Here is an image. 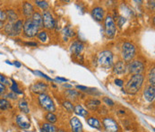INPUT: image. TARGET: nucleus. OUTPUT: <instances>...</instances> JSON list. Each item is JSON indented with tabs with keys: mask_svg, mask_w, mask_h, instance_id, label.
I'll use <instances>...</instances> for the list:
<instances>
[{
	"mask_svg": "<svg viewBox=\"0 0 155 132\" xmlns=\"http://www.w3.org/2000/svg\"><path fill=\"white\" fill-rule=\"evenodd\" d=\"M143 83V76L142 74L133 75L131 79L128 81V83L126 86V90L128 93L134 94L141 89Z\"/></svg>",
	"mask_w": 155,
	"mask_h": 132,
	"instance_id": "f257e3e1",
	"label": "nucleus"
},
{
	"mask_svg": "<svg viewBox=\"0 0 155 132\" xmlns=\"http://www.w3.org/2000/svg\"><path fill=\"white\" fill-rule=\"evenodd\" d=\"M98 63L101 67L110 68L113 65V54L110 50L102 51L99 54Z\"/></svg>",
	"mask_w": 155,
	"mask_h": 132,
	"instance_id": "f03ea898",
	"label": "nucleus"
},
{
	"mask_svg": "<svg viewBox=\"0 0 155 132\" xmlns=\"http://www.w3.org/2000/svg\"><path fill=\"white\" fill-rule=\"evenodd\" d=\"M39 32V27L38 25L33 22L32 19H27L24 24H23V32L24 34L29 37V38H31V37H34L37 35Z\"/></svg>",
	"mask_w": 155,
	"mask_h": 132,
	"instance_id": "7ed1b4c3",
	"label": "nucleus"
},
{
	"mask_svg": "<svg viewBox=\"0 0 155 132\" xmlns=\"http://www.w3.org/2000/svg\"><path fill=\"white\" fill-rule=\"evenodd\" d=\"M122 56L125 61L130 62L135 56V47L130 42H125L122 46Z\"/></svg>",
	"mask_w": 155,
	"mask_h": 132,
	"instance_id": "20e7f679",
	"label": "nucleus"
},
{
	"mask_svg": "<svg viewBox=\"0 0 155 132\" xmlns=\"http://www.w3.org/2000/svg\"><path fill=\"white\" fill-rule=\"evenodd\" d=\"M39 103L43 107L45 110H47L49 112H53L56 110V106L54 104L53 100L46 93H42L39 95Z\"/></svg>",
	"mask_w": 155,
	"mask_h": 132,
	"instance_id": "39448f33",
	"label": "nucleus"
},
{
	"mask_svg": "<svg viewBox=\"0 0 155 132\" xmlns=\"http://www.w3.org/2000/svg\"><path fill=\"white\" fill-rule=\"evenodd\" d=\"M117 32V28H116V23L114 22L113 18L108 15L105 19V33L108 38H114Z\"/></svg>",
	"mask_w": 155,
	"mask_h": 132,
	"instance_id": "423d86ee",
	"label": "nucleus"
},
{
	"mask_svg": "<svg viewBox=\"0 0 155 132\" xmlns=\"http://www.w3.org/2000/svg\"><path fill=\"white\" fill-rule=\"evenodd\" d=\"M127 70L129 73L133 75H138V74H141L144 70V65L141 61L134 60L127 66Z\"/></svg>",
	"mask_w": 155,
	"mask_h": 132,
	"instance_id": "0eeeda50",
	"label": "nucleus"
},
{
	"mask_svg": "<svg viewBox=\"0 0 155 132\" xmlns=\"http://www.w3.org/2000/svg\"><path fill=\"white\" fill-rule=\"evenodd\" d=\"M103 126L107 132H117L118 131V125L117 123L111 118L103 119Z\"/></svg>",
	"mask_w": 155,
	"mask_h": 132,
	"instance_id": "6e6552de",
	"label": "nucleus"
},
{
	"mask_svg": "<svg viewBox=\"0 0 155 132\" xmlns=\"http://www.w3.org/2000/svg\"><path fill=\"white\" fill-rule=\"evenodd\" d=\"M42 19H43V26L45 28L51 30L55 27V25H56L55 19L53 18V15L48 11H45Z\"/></svg>",
	"mask_w": 155,
	"mask_h": 132,
	"instance_id": "1a4fd4ad",
	"label": "nucleus"
},
{
	"mask_svg": "<svg viewBox=\"0 0 155 132\" xmlns=\"http://www.w3.org/2000/svg\"><path fill=\"white\" fill-rule=\"evenodd\" d=\"M16 123L21 129L23 130H28L31 127V121L29 118L23 114H19L16 116Z\"/></svg>",
	"mask_w": 155,
	"mask_h": 132,
	"instance_id": "9d476101",
	"label": "nucleus"
},
{
	"mask_svg": "<svg viewBox=\"0 0 155 132\" xmlns=\"http://www.w3.org/2000/svg\"><path fill=\"white\" fill-rule=\"evenodd\" d=\"M48 89V86L43 83V82H37L34 85H32L31 86V90L35 93H39V94H42L45 93V92Z\"/></svg>",
	"mask_w": 155,
	"mask_h": 132,
	"instance_id": "9b49d317",
	"label": "nucleus"
},
{
	"mask_svg": "<svg viewBox=\"0 0 155 132\" xmlns=\"http://www.w3.org/2000/svg\"><path fill=\"white\" fill-rule=\"evenodd\" d=\"M70 125L73 132H83V124L77 117H73L71 119Z\"/></svg>",
	"mask_w": 155,
	"mask_h": 132,
	"instance_id": "f8f14e48",
	"label": "nucleus"
},
{
	"mask_svg": "<svg viewBox=\"0 0 155 132\" xmlns=\"http://www.w3.org/2000/svg\"><path fill=\"white\" fill-rule=\"evenodd\" d=\"M91 15H92V17L98 21V22H101L103 20V17H104V10L102 7H95L92 9L91 11Z\"/></svg>",
	"mask_w": 155,
	"mask_h": 132,
	"instance_id": "ddd939ff",
	"label": "nucleus"
},
{
	"mask_svg": "<svg viewBox=\"0 0 155 132\" xmlns=\"http://www.w3.org/2000/svg\"><path fill=\"white\" fill-rule=\"evenodd\" d=\"M143 94H144V98H145L148 102H150V103L153 102L155 97L154 86H149L148 87H146V89L144 90Z\"/></svg>",
	"mask_w": 155,
	"mask_h": 132,
	"instance_id": "4468645a",
	"label": "nucleus"
},
{
	"mask_svg": "<svg viewBox=\"0 0 155 132\" xmlns=\"http://www.w3.org/2000/svg\"><path fill=\"white\" fill-rule=\"evenodd\" d=\"M84 49V45L81 43L80 42H73L71 47H70V50L73 54L74 55H79Z\"/></svg>",
	"mask_w": 155,
	"mask_h": 132,
	"instance_id": "2eb2a0df",
	"label": "nucleus"
},
{
	"mask_svg": "<svg viewBox=\"0 0 155 132\" xmlns=\"http://www.w3.org/2000/svg\"><path fill=\"white\" fill-rule=\"evenodd\" d=\"M22 9H23V14H24V15L27 16V17H30L31 15L34 14L33 6H32V5L30 4V3H24Z\"/></svg>",
	"mask_w": 155,
	"mask_h": 132,
	"instance_id": "dca6fc26",
	"label": "nucleus"
},
{
	"mask_svg": "<svg viewBox=\"0 0 155 132\" xmlns=\"http://www.w3.org/2000/svg\"><path fill=\"white\" fill-rule=\"evenodd\" d=\"M126 69H127V66H126V64L123 61H118L114 66V72L116 74H118V75H121V74L125 73Z\"/></svg>",
	"mask_w": 155,
	"mask_h": 132,
	"instance_id": "f3484780",
	"label": "nucleus"
},
{
	"mask_svg": "<svg viewBox=\"0 0 155 132\" xmlns=\"http://www.w3.org/2000/svg\"><path fill=\"white\" fill-rule=\"evenodd\" d=\"M22 22L21 20H17L16 22L13 24V33H14V36L17 35V34H20L22 32Z\"/></svg>",
	"mask_w": 155,
	"mask_h": 132,
	"instance_id": "a211bd4d",
	"label": "nucleus"
},
{
	"mask_svg": "<svg viewBox=\"0 0 155 132\" xmlns=\"http://www.w3.org/2000/svg\"><path fill=\"white\" fill-rule=\"evenodd\" d=\"M31 19L33 20V22L38 25L39 28L43 27V19H42V16H41V15L40 13H34L32 15V18Z\"/></svg>",
	"mask_w": 155,
	"mask_h": 132,
	"instance_id": "6ab92c4d",
	"label": "nucleus"
},
{
	"mask_svg": "<svg viewBox=\"0 0 155 132\" xmlns=\"http://www.w3.org/2000/svg\"><path fill=\"white\" fill-rule=\"evenodd\" d=\"M87 123L91 128H94V129H97V130H101V122L96 118H89L88 120H87Z\"/></svg>",
	"mask_w": 155,
	"mask_h": 132,
	"instance_id": "aec40b11",
	"label": "nucleus"
},
{
	"mask_svg": "<svg viewBox=\"0 0 155 132\" xmlns=\"http://www.w3.org/2000/svg\"><path fill=\"white\" fill-rule=\"evenodd\" d=\"M101 104V101L99 100H93L91 99L86 102V106L88 107L90 110H96L97 107Z\"/></svg>",
	"mask_w": 155,
	"mask_h": 132,
	"instance_id": "412c9836",
	"label": "nucleus"
},
{
	"mask_svg": "<svg viewBox=\"0 0 155 132\" xmlns=\"http://www.w3.org/2000/svg\"><path fill=\"white\" fill-rule=\"evenodd\" d=\"M74 112L79 116H82V117H86L88 115V111L85 109H84V107L81 105H76L74 109Z\"/></svg>",
	"mask_w": 155,
	"mask_h": 132,
	"instance_id": "4be33fe9",
	"label": "nucleus"
},
{
	"mask_svg": "<svg viewBox=\"0 0 155 132\" xmlns=\"http://www.w3.org/2000/svg\"><path fill=\"white\" fill-rule=\"evenodd\" d=\"M19 109L21 110V111H22L23 113L25 114H28L30 112V109H29V106H28V103L26 101L24 100H21L19 102Z\"/></svg>",
	"mask_w": 155,
	"mask_h": 132,
	"instance_id": "5701e85b",
	"label": "nucleus"
},
{
	"mask_svg": "<svg viewBox=\"0 0 155 132\" xmlns=\"http://www.w3.org/2000/svg\"><path fill=\"white\" fill-rule=\"evenodd\" d=\"M63 34H64V39H65V41H68V40H67L68 38H71V37H73V36L74 35V32L70 27H67V28L64 29Z\"/></svg>",
	"mask_w": 155,
	"mask_h": 132,
	"instance_id": "b1692460",
	"label": "nucleus"
},
{
	"mask_svg": "<svg viewBox=\"0 0 155 132\" xmlns=\"http://www.w3.org/2000/svg\"><path fill=\"white\" fill-rule=\"evenodd\" d=\"M10 107L11 104L6 99H0V110H8Z\"/></svg>",
	"mask_w": 155,
	"mask_h": 132,
	"instance_id": "393cba45",
	"label": "nucleus"
},
{
	"mask_svg": "<svg viewBox=\"0 0 155 132\" xmlns=\"http://www.w3.org/2000/svg\"><path fill=\"white\" fill-rule=\"evenodd\" d=\"M46 120L48 121V123L53 124V123L57 122V120H58V117H57L53 112H48V113H47V114H46Z\"/></svg>",
	"mask_w": 155,
	"mask_h": 132,
	"instance_id": "a878e982",
	"label": "nucleus"
},
{
	"mask_svg": "<svg viewBox=\"0 0 155 132\" xmlns=\"http://www.w3.org/2000/svg\"><path fill=\"white\" fill-rule=\"evenodd\" d=\"M6 16H8V19H9V22H15V21L17 20V15L13 11V10H9L7 11L6 13Z\"/></svg>",
	"mask_w": 155,
	"mask_h": 132,
	"instance_id": "bb28decb",
	"label": "nucleus"
},
{
	"mask_svg": "<svg viewBox=\"0 0 155 132\" xmlns=\"http://www.w3.org/2000/svg\"><path fill=\"white\" fill-rule=\"evenodd\" d=\"M42 128L44 129L47 132H57L58 129L51 123H44L42 125Z\"/></svg>",
	"mask_w": 155,
	"mask_h": 132,
	"instance_id": "cd10ccee",
	"label": "nucleus"
},
{
	"mask_svg": "<svg viewBox=\"0 0 155 132\" xmlns=\"http://www.w3.org/2000/svg\"><path fill=\"white\" fill-rule=\"evenodd\" d=\"M66 95H67L68 98H76L77 96H79V93L75 90H72V89H69V90H67L66 91Z\"/></svg>",
	"mask_w": 155,
	"mask_h": 132,
	"instance_id": "c85d7f7f",
	"label": "nucleus"
},
{
	"mask_svg": "<svg viewBox=\"0 0 155 132\" xmlns=\"http://www.w3.org/2000/svg\"><path fill=\"white\" fill-rule=\"evenodd\" d=\"M63 106H64V108H65L67 111H69V112H73V111H74V109L73 103H70L69 101L64 102V103H63Z\"/></svg>",
	"mask_w": 155,
	"mask_h": 132,
	"instance_id": "c756f323",
	"label": "nucleus"
},
{
	"mask_svg": "<svg viewBox=\"0 0 155 132\" xmlns=\"http://www.w3.org/2000/svg\"><path fill=\"white\" fill-rule=\"evenodd\" d=\"M155 69L153 68L150 72V75H149V82L151 83V86H154L155 84Z\"/></svg>",
	"mask_w": 155,
	"mask_h": 132,
	"instance_id": "7c9ffc66",
	"label": "nucleus"
},
{
	"mask_svg": "<svg viewBox=\"0 0 155 132\" xmlns=\"http://www.w3.org/2000/svg\"><path fill=\"white\" fill-rule=\"evenodd\" d=\"M38 38L42 42H46L47 41H48V34H47V32H41L39 34H38Z\"/></svg>",
	"mask_w": 155,
	"mask_h": 132,
	"instance_id": "2f4dec72",
	"label": "nucleus"
},
{
	"mask_svg": "<svg viewBox=\"0 0 155 132\" xmlns=\"http://www.w3.org/2000/svg\"><path fill=\"white\" fill-rule=\"evenodd\" d=\"M35 3H36V5H37L38 6H40V7L42 8L43 10H47L48 7V2H46V1H36Z\"/></svg>",
	"mask_w": 155,
	"mask_h": 132,
	"instance_id": "473e14b6",
	"label": "nucleus"
},
{
	"mask_svg": "<svg viewBox=\"0 0 155 132\" xmlns=\"http://www.w3.org/2000/svg\"><path fill=\"white\" fill-rule=\"evenodd\" d=\"M0 83L4 86H9L10 85V81L8 78H6L5 76H3L2 74H0Z\"/></svg>",
	"mask_w": 155,
	"mask_h": 132,
	"instance_id": "72a5a7b5",
	"label": "nucleus"
},
{
	"mask_svg": "<svg viewBox=\"0 0 155 132\" xmlns=\"http://www.w3.org/2000/svg\"><path fill=\"white\" fill-rule=\"evenodd\" d=\"M11 89L13 90L14 93H18V94H22V92L20 91V89L18 88L17 84H16L15 82H14V81H13V85H12V86H11Z\"/></svg>",
	"mask_w": 155,
	"mask_h": 132,
	"instance_id": "f704fd0d",
	"label": "nucleus"
},
{
	"mask_svg": "<svg viewBox=\"0 0 155 132\" xmlns=\"http://www.w3.org/2000/svg\"><path fill=\"white\" fill-rule=\"evenodd\" d=\"M6 18H7V16H6V13L0 9V22H3L5 20H6Z\"/></svg>",
	"mask_w": 155,
	"mask_h": 132,
	"instance_id": "c9c22d12",
	"label": "nucleus"
},
{
	"mask_svg": "<svg viewBox=\"0 0 155 132\" xmlns=\"http://www.w3.org/2000/svg\"><path fill=\"white\" fill-rule=\"evenodd\" d=\"M103 102H104L106 104L110 105V106H113V105L115 104V103H114V102H113L111 99L108 98V97H104V98H103Z\"/></svg>",
	"mask_w": 155,
	"mask_h": 132,
	"instance_id": "e433bc0d",
	"label": "nucleus"
},
{
	"mask_svg": "<svg viewBox=\"0 0 155 132\" xmlns=\"http://www.w3.org/2000/svg\"><path fill=\"white\" fill-rule=\"evenodd\" d=\"M34 73L36 74V75H40L41 76H42V77H44V78H46V79H48V80H50V81H52V79L51 78H49L47 75H45V74H43V73H41V71H34Z\"/></svg>",
	"mask_w": 155,
	"mask_h": 132,
	"instance_id": "4c0bfd02",
	"label": "nucleus"
},
{
	"mask_svg": "<svg viewBox=\"0 0 155 132\" xmlns=\"http://www.w3.org/2000/svg\"><path fill=\"white\" fill-rule=\"evenodd\" d=\"M115 84H116L117 86H120V87L124 86V82H123V80H121V79H116V80H115Z\"/></svg>",
	"mask_w": 155,
	"mask_h": 132,
	"instance_id": "58836bf2",
	"label": "nucleus"
},
{
	"mask_svg": "<svg viewBox=\"0 0 155 132\" xmlns=\"http://www.w3.org/2000/svg\"><path fill=\"white\" fill-rule=\"evenodd\" d=\"M125 22H126V19H125L124 17H120L119 20H118V22H117V25H118L119 27H122V25L125 23Z\"/></svg>",
	"mask_w": 155,
	"mask_h": 132,
	"instance_id": "ea45409f",
	"label": "nucleus"
},
{
	"mask_svg": "<svg viewBox=\"0 0 155 132\" xmlns=\"http://www.w3.org/2000/svg\"><path fill=\"white\" fill-rule=\"evenodd\" d=\"M7 97H9V98H11V99H14V100H15V99L17 98V95H16L15 93H8Z\"/></svg>",
	"mask_w": 155,
	"mask_h": 132,
	"instance_id": "a19ab883",
	"label": "nucleus"
},
{
	"mask_svg": "<svg viewBox=\"0 0 155 132\" xmlns=\"http://www.w3.org/2000/svg\"><path fill=\"white\" fill-rule=\"evenodd\" d=\"M5 92V86L2 85V84L0 83V95L3 94Z\"/></svg>",
	"mask_w": 155,
	"mask_h": 132,
	"instance_id": "79ce46f5",
	"label": "nucleus"
},
{
	"mask_svg": "<svg viewBox=\"0 0 155 132\" xmlns=\"http://www.w3.org/2000/svg\"><path fill=\"white\" fill-rule=\"evenodd\" d=\"M56 79H57V80H60V81H62V82H67V81H68L67 78H63V77H57Z\"/></svg>",
	"mask_w": 155,
	"mask_h": 132,
	"instance_id": "37998d69",
	"label": "nucleus"
},
{
	"mask_svg": "<svg viewBox=\"0 0 155 132\" xmlns=\"http://www.w3.org/2000/svg\"><path fill=\"white\" fill-rule=\"evenodd\" d=\"M25 45H28V46H37L36 42H25Z\"/></svg>",
	"mask_w": 155,
	"mask_h": 132,
	"instance_id": "c03bdc74",
	"label": "nucleus"
},
{
	"mask_svg": "<svg viewBox=\"0 0 155 132\" xmlns=\"http://www.w3.org/2000/svg\"><path fill=\"white\" fill-rule=\"evenodd\" d=\"M14 65H15V66H17V67H20V66H22V65H21V63H20V62H18V61H15Z\"/></svg>",
	"mask_w": 155,
	"mask_h": 132,
	"instance_id": "a18cd8bd",
	"label": "nucleus"
},
{
	"mask_svg": "<svg viewBox=\"0 0 155 132\" xmlns=\"http://www.w3.org/2000/svg\"><path fill=\"white\" fill-rule=\"evenodd\" d=\"M5 63H6V64H9V65H12V63H11L10 61H8V60H6V61H5Z\"/></svg>",
	"mask_w": 155,
	"mask_h": 132,
	"instance_id": "49530a36",
	"label": "nucleus"
},
{
	"mask_svg": "<svg viewBox=\"0 0 155 132\" xmlns=\"http://www.w3.org/2000/svg\"><path fill=\"white\" fill-rule=\"evenodd\" d=\"M41 132H47L46 130H45L44 129H43V128H41Z\"/></svg>",
	"mask_w": 155,
	"mask_h": 132,
	"instance_id": "de8ad7c7",
	"label": "nucleus"
},
{
	"mask_svg": "<svg viewBox=\"0 0 155 132\" xmlns=\"http://www.w3.org/2000/svg\"><path fill=\"white\" fill-rule=\"evenodd\" d=\"M57 132H66V131H65V130H58Z\"/></svg>",
	"mask_w": 155,
	"mask_h": 132,
	"instance_id": "09e8293b",
	"label": "nucleus"
},
{
	"mask_svg": "<svg viewBox=\"0 0 155 132\" xmlns=\"http://www.w3.org/2000/svg\"><path fill=\"white\" fill-rule=\"evenodd\" d=\"M65 87H71V86H68V85H64Z\"/></svg>",
	"mask_w": 155,
	"mask_h": 132,
	"instance_id": "8fccbe9b",
	"label": "nucleus"
},
{
	"mask_svg": "<svg viewBox=\"0 0 155 132\" xmlns=\"http://www.w3.org/2000/svg\"><path fill=\"white\" fill-rule=\"evenodd\" d=\"M2 26H3V22H0V28H1V27H2Z\"/></svg>",
	"mask_w": 155,
	"mask_h": 132,
	"instance_id": "3c124183",
	"label": "nucleus"
},
{
	"mask_svg": "<svg viewBox=\"0 0 155 132\" xmlns=\"http://www.w3.org/2000/svg\"><path fill=\"white\" fill-rule=\"evenodd\" d=\"M17 132H19V131H17Z\"/></svg>",
	"mask_w": 155,
	"mask_h": 132,
	"instance_id": "603ef678",
	"label": "nucleus"
},
{
	"mask_svg": "<svg viewBox=\"0 0 155 132\" xmlns=\"http://www.w3.org/2000/svg\"><path fill=\"white\" fill-rule=\"evenodd\" d=\"M32 132H34V131H32Z\"/></svg>",
	"mask_w": 155,
	"mask_h": 132,
	"instance_id": "864d4df0",
	"label": "nucleus"
}]
</instances>
